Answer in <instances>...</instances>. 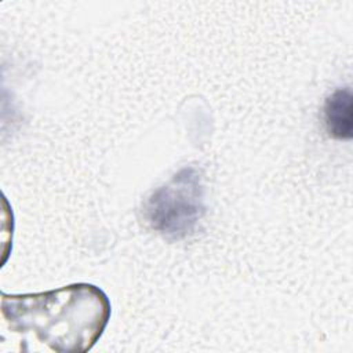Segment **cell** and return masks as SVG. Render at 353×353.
Listing matches in <instances>:
<instances>
[{
  "instance_id": "obj_2",
  "label": "cell",
  "mask_w": 353,
  "mask_h": 353,
  "mask_svg": "<svg viewBox=\"0 0 353 353\" xmlns=\"http://www.w3.org/2000/svg\"><path fill=\"white\" fill-rule=\"evenodd\" d=\"M204 211L203 179L194 167L178 171L153 190L143 204L150 228L168 240H181L194 233Z\"/></svg>"
},
{
  "instance_id": "obj_1",
  "label": "cell",
  "mask_w": 353,
  "mask_h": 353,
  "mask_svg": "<svg viewBox=\"0 0 353 353\" xmlns=\"http://www.w3.org/2000/svg\"><path fill=\"white\" fill-rule=\"evenodd\" d=\"M1 319L7 328L55 353H85L102 336L112 313L99 287L76 283L58 290L7 295L1 292Z\"/></svg>"
},
{
  "instance_id": "obj_3",
  "label": "cell",
  "mask_w": 353,
  "mask_h": 353,
  "mask_svg": "<svg viewBox=\"0 0 353 353\" xmlns=\"http://www.w3.org/2000/svg\"><path fill=\"white\" fill-rule=\"evenodd\" d=\"M353 97L350 87L336 88L324 103V121L331 137L347 141L353 135Z\"/></svg>"
}]
</instances>
